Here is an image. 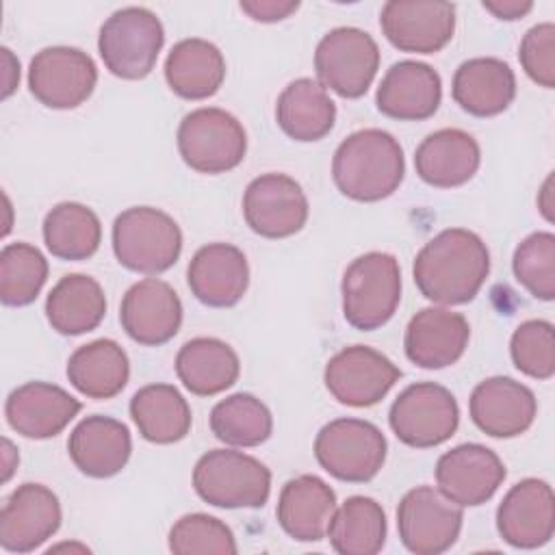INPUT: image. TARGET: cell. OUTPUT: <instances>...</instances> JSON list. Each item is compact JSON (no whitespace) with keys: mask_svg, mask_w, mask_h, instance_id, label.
<instances>
[{"mask_svg":"<svg viewBox=\"0 0 555 555\" xmlns=\"http://www.w3.org/2000/svg\"><path fill=\"white\" fill-rule=\"evenodd\" d=\"M490 273V251L479 234L447 228L429 238L414 258L412 275L421 295L440 306L475 299Z\"/></svg>","mask_w":555,"mask_h":555,"instance_id":"6da1fadb","label":"cell"},{"mask_svg":"<svg viewBox=\"0 0 555 555\" xmlns=\"http://www.w3.org/2000/svg\"><path fill=\"white\" fill-rule=\"evenodd\" d=\"M403 147L382 128L351 132L343 139L332 158L334 184L353 202H379L390 197L403 182Z\"/></svg>","mask_w":555,"mask_h":555,"instance_id":"7a4b0ae2","label":"cell"},{"mask_svg":"<svg viewBox=\"0 0 555 555\" xmlns=\"http://www.w3.org/2000/svg\"><path fill=\"white\" fill-rule=\"evenodd\" d=\"M343 317L360 330L386 325L401 301L399 260L386 251H369L351 260L343 273Z\"/></svg>","mask_w":555,"mask_h":555,"instance_id":"3957f363","label":"cell"},{"mask_svg":"<svg viewBox=\"0 0 555 555\" xmlns=\"http://www.w3.org/2000/svg\"><path fill=\"white\" fill-rule=\"evenodd\" d=\"M111 241L119 264L145 275L171 269L182 251L180 225L152 206H132L119 212L113 221Z\"/></svg>","mask_w":555,"mask_h":555,"instance_id":"277c9868","label":"cell"},{"mask_svg":"<svg viewBox=\"0 0 555 555\" xmlns=\"http://www.w3.org/2000/svg\"><path fill=\"white\" fill-rule=\"evenodd\" d=\"M193 488L215 507H262L271 494V470L243 451L212 449L197 460Z\"/></svg>","mask_w":555,"mask_h":555,"instance_id":"5b68a950","label":"cell"},{"mask_svg":"<svg viewBox=\"0 0 555 555\" xmlns=\"http://www.w3.org/2000/svg\"><path fill=\"white\" fill-rule=\"evenodd\" d=\"M165 43L156 13L145 7H124L100 26L98 50L106 69L124 80L145 78Z\"/></svg>","mask_w":555,"mask_h":555,"instance_id":"8992f818","label":"cell"},{"mask_svg":"<svg viewBox=\"0 0 555 555\" xmlns=\"http://www.w3.org/2000/svg\"><path fill=\"white\" fill-rule=\"evenodd\" d=\"M176 139L182 160L197 173H225L238 167L247 152L243 124L217 106H202L186 113Z\"/></svg>","mask_w":555,"mask_h":555,"instance_id":"52a82bcc","label":"cell"},{"mask_svg":"<svg viewBox=\"0 0 555 555\" xmlns=\"http://www.w3.org/2000/svg\"><path fill=\"white\" fill-rule=\"evenodd\" d=\"M382 429L364 418H334L314 438V457L325 473L347 483L371 481L386 462Z\"/></svg>","mask_w":555,"mask_h":555,"instance_id":"ba28073f","label":"cell"},{"mask_svg":"<svg viewBox=\"0 0 555 555\" xmlns=\"http://www.w3.org/2000/svg\"><path fill=\"white\" fill-rule=\"evenodd\" d=\"M379 69L375 39L356 26H338L321 37L314 50V72L325 89L340 98H362Z\"/></svg>","mask_w":555,"mask_h":555,"instance_id":"9c48e42d","label":"cell"},{"mask_svg":"<svg viewBox=\"0 0 555 555\" xmlns=\"http://www.w3.org/2000/svg\"><path fill=\"white\" fill-rule=\"evenodd\" d=\"M392 434L408 447L429 449L447 442L460 425V408L451 390L436 382H416L392 401Z\"/></svg>","mask_w":555,"mask_h":555,"instance_id":"30bf717a","label":"cell"},{"mask_svg":"<svg viewBox=\"0 0 555 555\" xmlns=\"http://www.w3.org/2000/svg\"><path fill=\"white\" fill-rule=\"evenodd\" d=\"M462 507L431 486L408 490L397 507V529L403 546L414 555L449 551L462 531Z\"/></svg>","mask_w":555,"mask_h":555,"instance_id":"8fae6325","label":"cell"},{"mask_svg":"<svg viewBox=\"0 0 555 555\" xmlns=\"http://www.w3.org/2000/svg\"><path fill=\"white\" fill-rule=\"evenodd\" d=\"M98 82L93 59L80 48L50 46L39 50L28 67V89L48 108L67 111L87 102Z\"/></svg>","mask_w":555,"mask_h":555,"instance_id":"7c38bea8","label":"cell"},{"mask_svg":"<svg viewBox=\"0 0 555 555\" xmlns=\"http://www.w3.org/2000/svg\"><path fill=\"white\" fill-rule=\"evenodd\" d=\"M401 369L382 351L366 345H351L334 353L325 364V388L349 408L379 403L399 382Z\"/></svg>","mask_w":555,"mask_h":555,"instance_id":"4fadbf2b","label":"cell"},{"mask_svg":"<svg viewBox=\"0 0 555 555\" xmlns=\"http://www.w3.org/2000/svg\"><path fill=\"white\" fill-rule=\"evenodd\" d=\"M386 39L401 52L434 54L455 33V4L442 0H388L379 11Z\"/></svg>","mask_w":555,"mask_h":555,"instance_id":"5bb4252c","label":"cell"},{"mask_svg":"<svg viewBox=\"0 0 555 555\" xmlns=\"http://www.w3.org/2000/svg\"><path fill=\"white\" fill-rule=\"evenodd\" d=\"M308 197L286 173L254 178L243 195V217L251 232L264 238H288L308 221Z\"/></svg>","mask_w":555,"mask_h":555,"instance_id":"9a60e30c","label":"cell"},{"mask_svg":"<svg viewBox=\"0 0 555 555\" xmlns=\"http://www.w3.org/2000/svg\"><path fill=\"white\" fill-rule=\"evenodd\" d=\"M505 475L501 457L479 442L457 444L442 453L436 464L438 490L460 507H477L490 501Z\"/></svg>","mask_w":555,"mask_h":555,"instance_id":"2e32d148","label":"cell"},{"mask_svg":"<svg viewBox=\"0 0 555 555\" xmlns=\"http://www.w3.org/2000/svg\"><path fill=\"white\" fill-rule=\"evenodd\" d=\"M63 520L59 496L43 483L17 486L0 512V546L9 553H30L50 540Z\"/></svg>","mask_w":555,"mask_h":555,"instance_id":"e0dca14e","label":"cell"},{"mask_svg":"<svg viewBox=\"0 0 555 555\" xmlns=\"http://www.w3.org/2000/svg\"><path fill=\"white\" fill-rule=\"evenodd\" d=\"M496 531L514 548L544 546L555 533V496L548 481L514 483L496 509Z\"/></svg>","mask_w":555,"mask_h":555,"instance_id":"ac0fdd59","label":"cell"},{"mask_svg":"<svg viewBox=\"0 0 555 555\" xmlns=\"http://www.w3.org/2000/svg\"><path fill=\"white\" fill-rule=\"evenodd\" d=\"M119 321L134 343L158 347L178 334L182 325V301L167 282L145 278L126 291L119 306Z\"/></svg>","mask_w":555,"mask_h":555,"instance_id":"d6986e66","label":"cell"},{"mask_svg":"<svg viewBox=\"0 0 555 555\" xmlns=\"http://www.w3.org/2000/svg\"><path fill=\"white\" fill-rule=\"evenodd\" d=\"M473 423L490 438H516L525 434L538 414V401L525 384L494 375L479 382L468 399Z\"/></svg>","mask_w":555,"mask_h":555,"instance_id":"ffe728a7","label":"cell"},{"mask_svg":"<svg viewBox=\"0 0 555 555\" xmlns=\"http://www.w3.org/2000/svg\"><path fill=\"white\" fill-rule=\"evenodd\" d=\"M470 338V325L464 314L442 306H429L418 310L403 336V349L412 364L421 369H444L455 364Z\"/></svg>","mask_w":555,"mask_h":555,"instance_id":"44dd1931","label":"cell"},{"mask_svg":"<svg viewBox=\"0 0 555 555\" xmlns=\"http://www.w3.org/2000/svg\"><path fill=\"white\" fill-rule=\"evenodd\" d=\"M80 408L82 403L56 384L26 382L7 397L4 416L20 436L46 440L61 434Z\"/></svg>","mask_w":555,"mask_h":555,"instance_id":"7402d4cb","label":"cell"},{"mask_svg":"<svg viewBox=\"0 0 555 555\" xmlns=\"http://www.w3.org/2000/svg\"><path fill=\"white\" fill-rule=\"evenodd\" d=\"M186 282L204 306L230 308L243 299L249 286V264L236 245L208 243L191 258Z\"/></svg>","mask_w":555,"mask_h":555,"instance_id":"603a6c76","label":"cell"},{"mask_svg":"<svg viewBox=\"0 0 555 555\" xmlns=\"http://www.w3.org/2000/svg\"><path fill=\"white\" fill-rule=\"evenodd\" d=\"M442 100L440 74L421 61H399L384 74L375 104L382 115L399 121L429 119Z\"/></svg>","mask_w":555,"mask_h":555,"instance_id":"cb8c5ba5","label":"cell"},{"mask_svg":"<svg viewBox=\"0 0 555 555\" xmlns=\"http://www.w3.org/2000/svg\"><path fill=\"white\" fill-rule=\"evenodd\" d=\"M67 453L74 466L93 479L117 475L130 460L132 438L128 427L111 416L82 418L69 434Z\"/></svg>","mask_w":555,"mask_h":555,"instance_id":"d4e9b609","label":"cell"},{"mask_svg":"<svg viewBox=\"0 0 555 555\" xmlns=\"http://www.w3.org/2000/svg\"><path fill=\"white\" fill-rule=\"evenodd\" d=\"M481 150L473 134L460 128H442L427 134L414 152L418 178L436 189L466 184L479 169Z\"/></svg>","mask_w":555,"mask_h":555,"instance_id":"484cf974","label":"cell"},{"mask_svg":"<svg viewBox=\"0 0 555 555\" xmlns=\"http://www.w3.org/2000/svg\"><path fill=\"white\" fill-rule=\"evenodd\" d=\"M336 507V492L321 477L299 475L282 486L275 516L293 540L319 542L327 535Z\"/></svg>","mask_w":555,"mask_h":555,"instance_id":"4316f807","label":"cell"},{"mask_svg":"<svg viewBox=\"0 0 555 555\" xmlns=\"http://www.w3.org/2000/svg\"><path fill=\"white\" fill-rule=\"evenodd\" d=\"M451 95L468 115L494 117L516 98L514 69L496 56L468 59L453 74Z\"/></svg>","mask_w":555,"mask_h":555,"instance_id":"83f0119b","label":"cell"},{"mask_svg":"<svg viewBox=\"0 0 555 555\" xmlns=\"http://www.w3.org/2000/svg\"><path fill=\"white\" fill-rule=\"evenodd\" d=\"M241 362L236 351L212 336L186 340L176 356V375L182 386L197 397H212L232 388L238 379Z\"/></svg>","mask_w":555,"mask_h":555,"instance_id":"f1b7e54d","label":"cell"},{"mask_svg":"<svg viewBox=\"0 0 555 555\" xmlns=\"http://www.w3.org/2000/svg\"><path fill=\"white\" fill-rule=\"evenodd\" d=\"M165 80L184 100H206L225 80V59L221 50L199 37L178 41L165 59Z\"/></svg>","mask_w":555,"mask_h":555,"instance_id":"f546056e","label":"cell"},{"mask_svg":"<svg viewBox=\"0 0 555 555\" xmlns=\"http://www.w3.org/2000/svg\"><path fill=\"white\" fill-rule=\"evenodd\" d=\"M275 121L293 141H319L334 128L336 104L319 80L297 78L280 93Z\"/></svg>","mask_w":555,"mask_h":555,"instance_id":"4dcf8cb0","label":"cell"},{"mask_svg":"<svg viewBox=\"0 0 555 555\" xmlns=\"http://www.w3.org/2000/svg\"><path fill=\"white\" fill-rule=\"evenodd\" d=\"M128 377V356L111 338L80 345L67 360V379L87 399L102 401L117 397L126 388Z\"/></svg>","mask_w":555,"mask_h":555,"instance_id":"1f68e13d","label":"cell"},{"mask_svg":"<svg viewBox=\"0 0 555 555\" xmlns=\"http://www.w3.org/2000/svg\"><path fill=\"white\" fill-rule=\"evenodd\" d=\"M106 314V297L98 280L85 273L63 275L46 299V317L63 336H80L95 330Z\"/></svg>","mask_w":555,"mask_h":555,"instance_id":"d6a6232c","label":"cell"},{"mask_svg":"<svg viewBox=\"0 0 555 555\" xmlns=\"http://www.w3.org/2000/svg\"><path fill=\"white\" fill-rule=\"evenodd\" d=\"M130 416L139 434L154 444H173L191 431L193 414L171 384H147L130 399Z\"/></svg>","mask_w":555,"mask_h":555,"instance_id":"836d02e7","label":"cell"},{"mask_svg":"<svg viewBox=\"0 0 555 555\" xmlns=\"http://www.w3.org/2000/svg\"><path fill=\"white\" fill-rule=\"evenodd\" d=\"M386 514L382 505L371 496H349L336 507L327 538L340 555H375L386 542Z\"/></svg>","mask_w":555,"mask_h":555,"instance_id":"e575fe53","label":"cell"},{"mask_svg":"<svg viewBox=\"0 0 555 555\" xmlns=\"http://www.w3.org/2000/svg\"><path fill=\"white\" fill-rule=\"evenodd\" d=\"M102 241L98 215L78 202L56 204L43 219V243L54 258L87 260Z\"/></svg>","mask_w":555,"mask_h":555,"instance_id":"d590c367","label":"cell"},{"mask_svg":"<svg viewBox=\"0 0 555 555\" xmlns=\"http://www.w3.org/2000/svg\"><path fill=\"white\" fill-rule=\"evenodd\" d=\"M210 431L230 447H258L269 440L273 416L258 397L234 392L212 408Z\"/></svg>","mask_w":555,"mask_h":555,"instance_id":"8d00e7d4","label":"cell"},{"mask_svg":"<svg viewBox=\"0 0 555 555\" xmlns=\"http://www.w3.org/2000/svg\"><path fill=\"white\" fill-rule=\"evenodd\" d=\"M48 280V260L30 243H9L0 251V299L4 306H28Z\"/></svg>","mask_w":555,"mask_h":555,"instance_id":"74e56055","label":"cell"},{"mask_svg":"<svg viewBox=\"0 0 555 555\" xmlns=\"http://www.w3.org/2000/svg\"><path fill=\"white\" fill-rule=\"evenodd\" d=\"M516 282L535 299L555 297V234L533 232L522 238L512 258Z\"/></svg>","mask_w":555,"mask_h":555,"instance_id":"f35d334b","label":"cell"},{"mask_svg":"<svg viewBox=\"0 0 555 555\" xmlns=\"http://www.w3.org/2000/svg\"><path fill=\"white\" fill-rule=\"evenodd\" d=\"M169 551L176 555H234L238 551L232 529L208 514H186L169 529Z\"/></svg>","mask_w":555,"mask_h":555,"instance_id":"ab89813d","label":"cell"},{"mask_svg":"<svg viewBox=\"0 0 555 555\" xmlns=\"http://www.w3.org/2000/svg\"><path fill=\"white\" fill-rule=\"evenodd\" d=\"M514 366L533 379H551L555 373V334L553 323L529 319L520 323L509 340Z\"/></svg>","mask_w":555,"mask_h":555,"instance_id":"60d3db41","label":"cell"},{"mask_svg":"<svg viewBox=\"0 0 555 555\" xmlns=\"http://www.w3.org/2000/svg\"><path fill=\"white\" fill-rule=\"evenodd\" d=\"M518 61L525 74L540 87H555V24L542 22L531 26L518 48Z\"/></svg>","mask_w":555,"mask_h":555,"instance_id":"b9f144b4","label":"cell"},{"mask_svg":"<svg viewBox=\"0 0 555 555\" xmlns=\"http://www.w3.org/2000/svg\"><path fill=\"white\" fill-rule=\"evenodd\" d=\"M241 11L256 22H280L299 9L297 0H243Z\"/></svg>","mask_w":555,"mask_h":555,"instance_id":"7bdbcfd3","label":"cell"},{"mask_svg":"<svg viewBox=\"0 0 555 555\" xmlns=\"http://www.w3.org/2000/svg\"><path fill=\"white\" fill-rule=\"evenodd\" d=\"M481 7L486 11H490L494 17L512 22V20L525 17L533 9V2H529V0H486V2H481Z\"/></svg>","mask_w":555,"mask_h":555,"instance_id":"ee69618b","label":"cell"},{"mask_svg":"<svg viewBox=\"0 0 555 555\" xmlns=\"http://www.w3.org/2000/svg\"><path fill=\"white\" fill-rule=\"evenodd\" d=\"M0 52H2V67H4L2 100H7L17 89V82H20V61L13 56V52L9 48H2Z\"/></svg>","mask_w":555,"mask_h":555,"instance_id":"f6af8a7d","label":"cell"},{"mask_svg":"<svg viewBox=\"0 0 555 555\" xmlns=\"http://www.w3.org/2000/svg\"><path fill=\"white\" fill-rule=\"evenodd\" d=\"M17 462H20V455L13 447V442L9 438H2V481L7 483L13 475V470L17 468Z\"/></svg>","mask_w":555,"mask_h":555,"instance_id":"bcb514c9","label":"cell"},{"mask_svg":"<svg viewBox=\"0 0 555 555\" xmlns=\"http://www.w3.org/2000/svg\"><path fill=\"white\" fill-rule=\"evenodd\" d=\"M538 208L542 210L546 221H553V173L544 180L540 195H538Z\"/></svg>","mask_w":555,"mask_h":555,"instance_id":"7dc6e473","label":"cell"}]
</instances>
